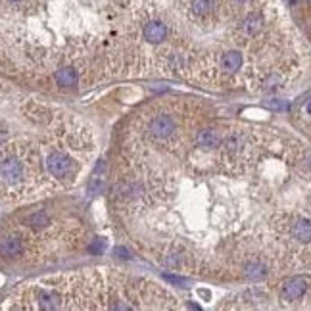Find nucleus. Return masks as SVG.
<instances>
[{
	"instance_id": "nucleus-1",
	"label": "nucleus",
	"mask_w": 311,
	"mask_h": 311,
	"mask_svg": "<svg viewBox=\"0 0 311 311\" xmlns=\"http://www.w3.org/2000/svg\"><path fill=\"white\" fill-rule=\"evenodd\" d=\"M2 179H4L6 185L19 183L23 179V165H21V161L16 159V157H12V156L10 157L4 156V159H2Z\"/></svg>"
},
{
	"instance_id": "nucleus-2",
	"label": "nucleus",
	"mask_w": 311,
	"mask_h": 311,
	"mask_svg": "<svg viewBox=\"0 0 311 311\" xmlns=\"http://www.w3.org/2000/svg\"><path fill=\"white\" fill-rule=\"evenodd\" d=\"M48 171L56 177V179H67L71 175V167H73V161L67 157L65 154L60 152H54L48 157Z\"/></svg>"
},
{
	"instance_id": "nucleus-3",
	"label": "nucleus",
	"mask_w": 311,
	"mask_h": 311,
	"mask_svg": "<svg viewBox=\"0 0 311 311\" xmlns=\"http://www.w3.org/2000/svg\"><path fill=\"white\" fill-rule=\"evenodd\" d=\"M306 292V280L300 279V277H292L284 282L282 286V300L286 302H296L304 296Z\"/></svg>"
},
{
	"instance_id": "nucleus-4",
	"label": "nucleus",
	"mask_w": 311,
	"mask_h": 311,
	"mask_svg": "<svg viewBox=\"0 0 311 311\" xmlns=\"http://www.w3.org/2000/svg\"><path fill=\"white\" fill-rule=\"evenodd\" d=\"M173 131H175V123L167 116H159L150 123V133L154 135L156 138H167Z\"/></svg>"
},
{
	"instance_id": "nucleus-5",
	"label": "nucleus",
	"mask_w": 311,
	"mask_h": 311,
	"mask_svg": "<svg viewBox=\"0 0 311 311\" xmlns=\"http://www.w3.org/2000/svg\"><path fill=\"white\" fill-rule=\"evenodd\" d=\"M37 306L40 310H56L62 306V298L56 294V292H50V290H40L37 292Z\"/></svg>"
},
{
	"instance_id": "nucleus-6",
	"label": "nucleus",
	"mask_w": 311,
	"mask_h": 311,
	"mask_svg": "<svg viewBox=\"0 0 311 311\" xmlns=\"http://www.w3.org/2000/svg\"><path fill=\"white\" fill-rule=\"evenodd\" d=\"M196 142H198L202 148H219V146H221V142H223V138H221V135H219L217 131L204 129V131H200V133H198Z\"/></svg>"
},
{
	"instance_id": "nucleus-7",
	"label": "nucleus",
	"mask_w": 311,
	"mask_h": 311,
	"mask_svg": "<svg viewBox=\"0 0 311 311\" xmlns=\"http://www.w3.org/2000/svg\"><path fill=\"white\" fill-rule=\"evenodd\" d=\"M106 161H100L98 165H96V169L93 171V175H91V179H89V185H87V190L91 192V194H98L100 190H102V183H104V177H106Z\"/></svg>"
},
{
	"instance_id": "nucleus-8",
	"label": "nucleus",
	"mask_w": 311,
	"mask_h": 311,
	"mask_svg": "<svg viewBox=\"0 0 311 311\" xmlns=\"http://www.w3.org/2000/svg\"><path fill=\"white\" fill-rule=\"evenodd\" d=\"M292 236L300 242H311V221L310 219H298L292 225Z\"/></svg>"
},
{
	"instance_id": "nucleus-9",
	"label": "nucleus",
	"mask_w": 311,
	"mask_h": 311,
	"mask_svg": "<svg viewBox=\"0 0 311 311\" xmlns=\"http://www.w3.org/2000/svg\"><path fill=\"white\" fill-rule=\"evenodd\" d=\"M165 35H167V29H165V25L163 23H159V21H150L146 27H144V37H146V40H150V42H161L163 39H165Z\"/></svg>"
},
{
	"instance_id": "nucleus-10",
	"label": "nucleus",
	"mask_w": 311,
	"mask_h": 311,
	"mask_svg": "<svg viewBox=\"0 0 311 311\" xmlns=\"http://www.w3.org/2000/svg\"><path fill=\"white\" fill-rule=\"evenodd\" d=\"M23 252V244L16 236H4L2 238V255L4 257H16Z\"/></svg>"
},
{
	"instance_id": "nucleus-11",
	"label": "nucleus",
	"mask_w": 311,
	"mask_h": 311,
	"mask_svg": "<svg viewBox=\"0 0 311 311\" xmlns=\"http://www.w3.org/2000/svg\"><path fill=\"white\" fill-rule=\"evenodd\" d=\"M56 83L60 87H75L77 85V71L71 67H63L56 73Z\"/></svg>"
},
{
	"instance_id": "nucleus-12",
	"label": "nucleus",
	"mask_w": 311,
	"mask_h": 311,
	"mask_svg": "<svg viewBox=\"0 0 311 311\" xmlns=\"http://www.w3.org/2000/svg\"><path fill=\"white\" fill-rule=\"evenodd\" d=\"M261 25H263L261 16L259 14H250L248 18L244 19V23H242V29H244L246 35H255V33L261 31Z\"/></svg>"
},
{
	"instance_id": "nucleus-13",
	"label": "nucleus",
	"mask_w": 311,
	"mask_h": 311,
	"mask_svg": "<svg viewBox=\"0 0 311 311\" xmlns=\"http://www.w3.org/2000/svg\"><path fill=\"white\" fill-rule=\"evenodd\" d=\"M240 63H242V58H240L238 52H229L223 58V69L229 71V73H233V71H236L240 67Z\"/></svg>"
},
{
	"instance_id": "nucleus-14",
	"label": "nucleus",
	"mask_w": 311,
	"mask_h": 311,
	"mask_svg": "<svg viewBox=\"0 0 311 311\" xmlns=\"http://www.w3.org/2000/svg\"><path fill=\"white\" fill-rule=\"evenodd\" d=\"M25 223L31 229H42V227H46L50 223V217L44 212H37V214H33V215H29V217L25 219Z\"/></svg>"
},
{
	"instance_id": "nucleus-15",
	"label": "nucleus",
	"mask_w": 311,
	"mask_h": 311,
	"mask_svg": "<svg viewBox=\"0 0 311 311\" xmlns=\"http://www.w3.org/2000/svg\"><path fill=\"white\" fill-rule=\"evenodd\" d=\"M214 10V0H192V12L196 16H208Z\"/></svg>"
},
{
	"instance_id": "nucleus-16",
	"label": "nucleus",
	"mask_w": 311,
	"mask_h": 311,
	"mask_svg": "<svg viewBox=\"0 0 311 311\" xmlns=\"http://www.w3.org/2000/svg\"><path fill=\"white\" fill-rule=\"evenodd\" d=\"M246 275L252 277V279H261L265 275V267L259 265V263H252V265L246 267Z\"/></svg>"
},
{
	"instance_id": "nucleus-17",
	"label": "nucleus",
	"mask_w": 311,
	"mask_h": 311,
	"mask_svg": "<svg viewBox=\"0 0 311 311\" xmlns=\"http://www.w3.org/2000/svg\"><path fill=\"white\" fill-rule=\"evenodd\" d=\"M271 108H275V110H286L288 108V104L286 102H282V100H271V104H269Z\"/></svg>"
},
{
	"instance_id": "nucleus-18",
	"label": "nucleus",
	"mask_w": 311,
	"mask_h": 311,
	"mask_svg": "<svg viewBox=\"0 0 311 311\" xmlns=\"http://www.w3.org/2000/svg\"><path fill=\"white\" fill-rule=\"evenodd\" d=\"M306 110H308V114L311 116V102H308V108H306Z\"/></svg>"
},
{
	"instance_id": "nucleus-19",
	"label": "nucleus",
	"mask_w": 311,
	"mask_h": 311,
	"mask_svg": "<svg viewBox=\"0 0 311 311\" xmlns=\"http://www.w3.org/2000/svg\"><path fill=\"white\" fill-rule=\"evenodd\" d=\"M236 2H240V4H242V2H248V0H236Z\"/></svg>"
},
{
	"instance_id": "nucleus-20",
	"label": "nucleus",
	"mask_w": 311,
	"mask_h": 311,
	"mask_svg": "<svg viewBox=\"0 0 311 311\" xmlns=\"http://www.w3.org/2000/svg\"><path fill=\"white\" fill-rule=\"evenodd\" d=\"M12 2H16V0H12Z\"/></svg>"
},
{
	"instance_id": "nucleus-21",
	"label": "nucleus",
	"mask_w": 311,
	"mask_h": 311,
	"mask_svg": "<svg viewBox=\"0 0 311 311\" xmlns=\"http://www.w3.org/2000/svg\"><path fill=\"white\" fill-rule=\"evenodd\" d=\"M310 2H311V0H310Z\"/></svg>"
}]
</instances>
